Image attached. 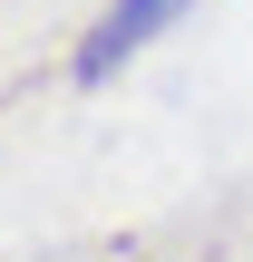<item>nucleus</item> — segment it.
Returning a JSON list of instances; mask_svg holds the SVG:
<instances>
[{"mask_svg": "<svg viewBox=\"0 0 253 262\" xmlns=\"http://www.w3.org/2000/svg\"><path fill=\"white\" fill-rule=\"evenodd\" d=\"M176 10H185V0H117V10L88 29V49H78V78H107L117 58H137V49H146V39L176 19Z\"/></svg>", "mask_w": 253, "mask_h": 262, "instance_id": "nucleus-1", "label": "nucleus"}]
</instances>
